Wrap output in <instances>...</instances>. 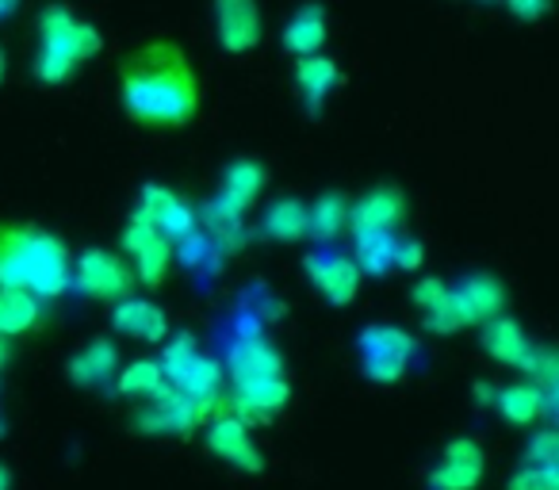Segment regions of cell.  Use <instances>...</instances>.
<instances>
[{
  "label": "cell",
  "mask_w": 559,
  "mask_h": 490,
  "mask_svg": "<svg viewBox=\"0 0 559 490\" xmlns=\"http://www.w3.org/2000/svg\"><path fill=\"white\" fill-rule=\"evenodd\" d=\"M203 88L180 43H146L119 62V104L146 131H177L200 116Z\"/></svg>",
  "instance_id": "obj_1"
},
{
  "label": "cell",
  "mask_w": 559,
  "mask_h": 490,
  "mask_svg": "<svg viewBox=\"0 0 559 490\" xmlns=\"http://www.w3.org/2000/svg\"><path fill=\"white\" fill-rule=\"evenodd\" d=\"M70 250L58 234L27 218H0V288H24L39 299L70 291Z\"/></svg>",
  "instance_id": "obj_2"
},
{
  "label": "cell",
  "mask_w": 559,
  "mask_h": 490,
  "mask_svg": "<svg viewBox=\"0 0 559 490\" xmlns=\"http://www.w3.org/2000/svg\"><path fill=\"white\" fill-rule=\"evenodd\" d=\"M104 50V35L66 4H47L39 12V50H35V77L43 85H66L88 58Z\"/></svg>",
  "instance_id": "obj_3"
},
{
  "label": "cell",
  "mask_w": 559,
  "mask_h": 490,
  "mask_svg": "<svg viewBox=\"0 0 559 490\" xmlns=\"http://www.w3.org/2000/svg\"><path fill=\"white\" fill-rule=\"evenodd\" d=\"M357 349L368 380L395 383L406 375V364L414 357V337L399 326H365L357 337Z\"/></svg>",
  "instance_id": "obj_4"
},
{
  "label": "cell",
  "mask_w": 559,
  "mask_h": 490,
  "mask_svg": "<svg viewBox=\"0 0 559 490\" xmlns=\"http://www.w3.org/2000/svg\"><path fill=\"white\" fill-rule=\"evenodd\" d=\"M123 253L134 261V276H139L146 288H162L165 273H169V261H173V241L165 238L157 226L131 215V223L123 226Z\"/></svg>",
  "instance_id": "obj_5"
},
{
  "label": "cell",
  "mask_w": 559,
  "mask_h": 490,
  "mask_svg": "<svg viewBox=\"0 0 559 490\" xmlns=\"http://www.w3.org/2000/svg\"><path fill=\"white\" fill-rule=\"evenodd\" d=\"M131 268L108 250H85L78 253V261L70 265V284L85 296L96 299H123L131 291Z\"/></svg>",
  "instance_id": "obj_6"
},
{
  "label": "cell",
  "mask_w": 559,
  "mask_h": 490,
  "mask_svg": "<svg viewBox=\"0 0 559 490\" xmlns=\"http://www.w3.org/2000/svg\"><path fill=\"white\" fill-rule=\"evenodd\" d=\"M304 268H307V280L319 288V296L326 299L330 307L353 303V299H357V291H360V280H365V276H360V268L353 265V258H345V253H337V250L307 253Z\"/></svg>",
  "instance_id": "obj_7"
},
{
  "label": "cell",
  "mask_w": 559,
  "mask_h": 490,
  "mask_svg": "<svg viewBox=\"0 0 559 490\" xmlns=\"http://www.w3.org/2000/svg\"><path fill=\"white\" fill-rule=\"evenodd\" d=\"M292 398V387L284 375H253V380H238L230 398H218V414H234V418H269V414L284 410Z\"/></svg>",
  "instance_id": "obj_8"
},
{
  "label": "cell",
  "mask_w": 559,
  "mask_h": 490,
  "mask_svg": "<svg viewBox=\"0 0 559 490\" xmlns=\"http://www.w3.org/2000/svg\"><path fill=\"white\" fill-rule=\"evenodd\" d=\"M134 215L146 218L150 226H157L169 241L188 238V234L195 230V223H200L192 203H185L173 188H165V184H142L139 203H134Z\"/></svg>",
  "instance_id": "obj_9"
},
{
  "label": "cell",
  "mask_w": 559,
  "mask_h": 490,
  "mask_svg": "<svg viewBox=\"0 0 559 490\" xmlns=\"http://www.w3.org/2000/svg\"><path fill=\"white\" fill-rule=\"evenodd\" d=\"M261 35L264 20L257 0H215V39L226 55H249Z\"/></svg>",
  "instance_id": "obj_10"
},
{
  "label": "cell",
  "mask_w": 559,
  "mask_h": 490,
  "mask_svg": "<svg viewBox=\"0 0 559 490\" xmlns=\"http://www.w3.org/2000/svg\"><path fill=\"white\" fill-rule=\"evenodd\" d=\"M487 471V456L472 437H456L444 444L441 464L429 471V490H475Z\"/></svg>",
  "instance_id": "obj_11"
},
{
  "label": "cell",
  "mask_w": 559,
  "mask_h": 490,
  "mask_svg": "<svg viewBox=\"0 0 559 490\" xmlns=\"http://www.w3.org/2000/svg\"><path fill=\"white\" fill-rule=\"evenodd\" d=\"M449 303L456 311L460 326H475V322H487L495 314H502L506 307V288L490 273L464 276L460 284L449 288Z\"/></svg>",
  "instance_id": "obj_12"
},
{
  "label": "cell",
  "mask_w": 559,
  "mask_h": 490,
  "mask_svg": "<svg viewBox=\"0 0 559 490\" xmlns=\"http://www.w3.org/2000/svg\"><path fill=\"white\" fill-rule=\"evenodd\" d=\"M207 449L215 452L218 459H226V464L241 467V471H264V459L261 452H257V444L249 441V429L241 418H234V414H215V418L207 421Z\"/></svg>",
  "instance_id": "obj_13"
},
{
  "label": "cell",
  "mask_w": 559,
  "mask_h": 490,
  "mask_svg": "<svg viewBox=\"0 0 559 490\" xmlns=\"http://www.w3.org/2000/svg\"><path fill=\"white\" fill-rule=\"evenodd\" d=\"M134 421H139L142 433H188L192 426H203V414L177 387H165L162 395L146 398Z\"/></svg>",
  "instance_id": "obj_14"
},
{
  "label": "cell",
  "mask_w": 559,
  "mask_h": 490,
  "mask_svg": "<svg viewBox=\"0 0 559 490\" xmlns=\"http://www.w3.org/2000/svg\"><path fill=\"white\" fill-rule=\"evenodd\" d=\"M406 218V195L399 184H376L349 207V230H395Z\"/></svg>",
  "instance_id": "obj_15"
},
{
  "label": "cell",
  "mask_w": 559,
  "mask_h": 490,
  "mask_svg": "<svg viewBox=\"0 0 559 490\" xmlns=\"http://www.w3.org/2000/svg\"><path fill=\"white\" fill-rule=\"evenodd\" d=\"M264 180H269V172H264L261 162H253V157H234L223 169V184H218V195L211 203L230 211V215H246L249 203L264 192Z\"/></svg>",
  "instance_id": "obj_16"
},
{
  "label": "cell",
  "mask_w": 559,
  "mask_h": 490,
  "mask_svg": "<svg viewBox=\"0 0 559 490\" xmlns=\"http://www.w3.org/2000/svg\"><path fill=\"white\" fill-rule=\"evenodd\" d=\"M226 372H230V380H253V375H280L284 372V357H280V349L272 342H264V337L253 334H241L234 337L230 352H226Z\"/></svg>",
  "instance_id": "obj_17"
},
{
  "label": "cell",
  "mask_w": 559,
  "mask_h": 490,
  "mask_svg": "<svg viewBox=\"0 0 559 490\" xmlns=\"http://www.w3.org/2000/svg\"><path fill=\"white\" fill-rule=\"evenodd\" d=\"M111 326L127 337H139L146 345H162L169 337V319L157 303L150 299H119L111 311Z\"/></svg>",
  "instance_id": "obj_18"
},
{
  "label": "cell",
  "mask_w": 559,
  "mask_h": 490,
  "mask_svg": "<svg viewBox=\"0 0 559 490\" xmlns=\"http://www.w3.org/2000/svg\"><path fill=\"white\" fill-rule=\"evenodd\" d=\"M116 368H119V349L108 342V337H93L85 349H78L70 357L66 375H70L78 387H108Z\"/></svg>",
  "instance_id": "obj_19"
},
{
  "label": "cell",
  "mask_w": 559,
  "mask_h": 490,
  "mask_svg": "<svg viewBox=\"0 0 559 490\" xmlns=\"http://www.w3.org/2000/svg\"><path fill=\"white\" fill-rule=\"evenodd\" d=\"M284 50L296 58H307V55H319L322 43H326V9H322L319 0H307L292 12V20L284 24Z\"/></svg>",
  "instance_id": "obj_20"
},
{
  "label": "cell",
  "mask_w": 559,
  "mask_h": 490,
  "mask_svg": "<svg viewBox=\"0 0 559 490\" xmlns=\"http://www.w3.org/2000/svg\"><path fill=\"white\" fill-rule=\"evenodd\" d=\"M483 349H487V357L498 360V364L521 368V360L528 357L533 342L525 337L521 322L506 319V314H495V319H487V326H483Z\"/></svg>",
  "instance_id": "obj_21"
},
{
  "label": "cell",
  "mask_w": 559,
  "mask_h": 490,
  "mask_svg": "<svg viewBox=\"0 0 559 490\" xmlns=\"http://www.w3.org/2000/svg\"><path fill=\"white\" fill-rule=\"evenodd\" d=\"M337 77H342V73H337L334 58H326V55H307V58H299V65H296V88L304 93L307 111H319L322 104H326V96L334 93Z\"/></svg>",
  "instance_id": "obj_22"
},
{
  "label": "cell",
  "mask_w": 559,
  "mask_h": 490,
  "mask_svg": "<svg viewBox=\"0 0 559 490\" xmlns=\"http://www.w3.org/2000/svg\"><path fill=\"white\" fill-rule=\"evenodd\" d=\"M357 253L353 265L360 268V276H388L395 268V234L391 230H353Z\"/></svg>",
  "instance_id": "obj_23"
},
{
  "label": "cell",
  "mask_w": 559,
  "mask_h": 490,
  "mask_svg": "<svg viewBox=\"0 0 559 490\" xmlns=\"http://www.w3.org/2000/svg\"><path fill=\"white\" fill-rule=\"evenodd\" d=\"M345 226H349V203L342 192H322L314 203H307V238L330 246Z\"/></svg>",
  "instance_id": "obj_24"
},
{
  "label": "cell",
  "mask_w": 559,
  "mask_h": 490,
  "mask_svg": "<svg viewBox=\"0 0 559 490\" xmlns=\"http://www.w3.org/2000/svg\"><path fill=\"white\" fill-rule=\"evenodd\" d=\"M495 403H498V414H502L510 426H528V421H536L548 410L551 395H544L536 383H513V387L498 391Z\"/></svg>",
  "instance_id": "obj_25"
},
{
  "label": "cell",
  "mask_w": 559,
  "mask_h": 490,
  "mask_svg": "<svg viewBox=\"0 0 559 490\" xmlns=\"http://www.w3.org/2000/svg\"><path fill=\"white\" fill-rule=\"evenodd\" d=\"M43 311V299L32 296L24 288H0V334L4 337H20L27 330H35Z\"/></svg>",
  "instance_id": "obj_26"
},
{
  "label": "cell",
  "mask_w": 559,
  "mask_h": 490,
  "mask_svg": "<svg viewBox=\"0 0 559 490\" xmlns=\"http://www.w3.org/2000/svg\"><path fill=\"white\" fill-rule=\"evenodd\" d=\"M261 234L269 241H304L307 238V203L276 200L261 218Z\"/></svg>",
  "instance_id": "obj_27"
},
{
  "label": "cell",
  "mask_w": 559,
  "mask_h": 490,
  "mask_svg": "<svg viewBox=\"0 0 559 490\" xmlns=\"http://www.w3.org/2000/svg\"><path fill=\"white\" fill-rule=\"evenodd\" d=\"M169 387L165 383V375H162V364L157 360H134L131 368H123L119 372V383H116V391L123 398H154V395H162V391Z\"/></svg>",
  "instance_id": "obj_28"
},
{
  "label": "cell",
  "mask_w": 559,
  "mask_h": 490,
  "mask_svg": "<svg viewBox=\"0 0 559 490\" xmlns=\"http://www.w3.org/2000/svg\"><path fill=\"white\" fill-rule=\"evenodd\" d=\"M510 490H559L556 464H521V471L510 479Z\"/></svg>",
  "instance_id": "obj_29"
},
{
  "label": "cell",
  "mask_w": 559,
  "mask_h": 490,
  "mask_svg": "<svg viewBox=\"0 0 559 490\" xmlns=\"http://www.w3.org/2000/svg\"><path fill=\"white\" fill-rule=\"evenodd\" d=\"M444 296H449V284H444L441 276H421V280H414V288H411V299L421 314L433 311Z\"/></svg>",
  "instance_id": "obj_30"
},
{
  "label": "cell",
  "mask_w": 559,
  "mask_h": 490,
  "mask_svg": "<svg viewBox=\"0 0 559 490\" xmlns=\"http://www.w3.org/2000/svg\"><path fill=\"white\" fill-rule=\"evenodd\" d=\"M559 459V437L551 429H540V433L528 441L525 449V464H556Z\"/></svg>",
  "instance_id": "obj_31"
},
{
  "label": "cell",
  "mask_w": 559,
  "mask_h": 490,
  "mask_svg": "<svg viewBox=\"0 0 559 490\" xmlns=\"http://www.w3.org/2000/svg\"><path fill=\"white\" fill-rule=\"evenodd\" d=\"M421 261H426V250H421L418 238H399L395 241V268H406V273H418Z\"/></svg>",
  "instance_id": "obj_32"
},
{
  "label": "cell",
  "mask_w": 559,
  "mask_h": 490,
  "mask_svg": "<svg viewBox=\"0 0 559 490\" xmlns=\"http://www.w3.org/2000/svg\"><path fill=\"white\" fill-rule=\"evenodd\" d=\"M548 4H551V0H506V9H510L518 20H528V24H533V20H540L544 12H548Z\"/></svg>",
  "instance_id": "obj_33"
},
{
  "label": "cell",
  "mask_w": 559,
  "mask_h": 490,
  "mask_svg": "<svg viewBox=\"0 0 559 490\" xmlns=\"http://www.w3.org/2000/svg\"><path fill=\"white\" fill-rule=\"evenodd\" d=\"M16 12H20V0H0V24L9 16H16Z\"/></svg>",
  "instance_id": "obj_34"
},
{
  "label": "cell",
  "mask_w": 559,
  "mask_h": 490,
  "mask_svg": "<svg viewBox=\"0 0 559 490\" xmlns=\"http://www.w3.org/2000/svg\"><path fill=\"white\" fill-rule=\"evenodd\" d=\"M9 357H12V345H9V337L0 334V368H9Z\"/></svg>",
  "instance_id": "obj_35"
},
{
  "label": "cell",
  "mask_w": 559,
  "mask_h": 490,
  "mask_svg": "<svg viewBox=\"0 0 559 490\" xmlns=\"http://www.w3.org/2000/svg\"><path fill=\"white\" fill-rule=\"evenodd\" d=\"M0 490H12V471H9V464H0Z\"/></svg>",
  "instance_id": "obj_36"
},
{
  "label": "cell",
  "mask_w": 559,
  "mask_h": 490,
  "mask_svg": "<svg viewBox=\"0 0 559 490\" xmlns=\"http://www.w3.org/2000/svg\"><path fill=\"white\" fill-rule=\"evenodd\" d=\"M4 70H9V55H4V47H0V81H4Z\"/></svg>",
  "instance_id": "obj_37"
},
{
  "label": "cell",
  "mask_w": 559,
  "mask_h": 490,
  "mask_svg": "<svg viewBox=\"0 0 559 490\" xmlns=\"http://www.w3.org/2000/svg\"><path fill=\"white\" fill-rule=\"evenodd\" d=\"M0 437H4V421H0Z\"/></svg>",
  "instance_id": "obj_38"
}]
</instances>
